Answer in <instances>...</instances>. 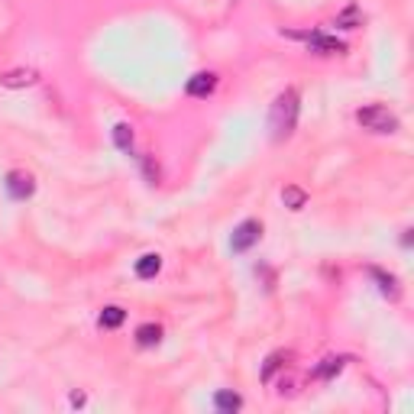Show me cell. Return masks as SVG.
Instances as JSON below:
<instances>
[{
	"mask_svg": "<svg viewBox=\"0 0 414 414\" xmlns=\"http://www.w3.org/2000/svg\"><path fill=\"white\" fill-rule=\"evenodd\" d=\"M298 110H301V104H298V91H295V87L282 91V94L276 97V104H272V117H269V123H272V136H276V139H288L291 133H295Z\"/></svg>",
	"mask_w": 414,
	"mask_h": 414,
	"instance_id": "cell-1",
	"label": "cell"
},
{
	"mask_svg": "<svg viewBox=\"0 0 414 414\" xmlns=\"http://www.w3.org/2000/svg\"><path fill=\"white\" fill-rule=\"evenodd\" d=\"M356 123H360L362 130H369V133H395V130H398V117L382 104L360 107V110H356Z\"/></svg>",
	"mask_w": 414,
	"mask_h": 414,
	"instance_id": "cell-2",
	"label": "cell"
},
{
	"mask_svg": "<svg viewBox=\"0 0 414 414\" xmlns=\"http://www.w3.org/2000/svg\"><path fill=\"white\" fill-rule=\"evenodd\" d=\"M288 36H291V39H304L314 55H343L346 52V43L333 39V36H324V32H288Z\"/></svg>",
	"mask_w": 414,
	"mask_h": 414,
	"instance_id": "cell-3",
	"label": "cell"
},
{
	"mask_svg": "<svg viewBox=\"0 0 414 414\" xmlns=\"http://www.w3.org/2000/svg\"><path fill=\"white\" fill-rule=\"evenodd\" d=\"M259 236H262V223L243 220L234 230V236H230V249H234V253H246V249H253V246L259 243Z\"/></svg>",
	"mask_w": 414,
	"mask_h": 414,
	"instance_id": "cell-4",
	"label": "cell"
},
{
	"mask_svg": "<svg viewBox=\"0 0 414 414\" xmlns=\"http://www.w3.org/2000/svg\"><path fill=\"white\" fill-rule=\"evenodd\" d=\"M3 185H7V194H10L13 201H26V198H32V192H36V181H32V175H26V172H10Z\"/></svg>",
	"mask_w": 414,
	"mask_h": 414,
	"instance_id": "cell-5",
	"label": "cell"
},
{
	"mask_svg": "<svg viewBox=\"0 0 414 414\" xmlns=\"http://www.w3.org/2000/svg\"><path fill=\"white\" fill-rule=\"evenodd\" d=\"M214 87H217V74L214 72H198V74L188 78L185 91H188V97H211Z\"/></svg>",
	"mask_w": 414,
	"mask_h": 414,
	"instance_id": "cell-6",
	"label": "cell"
},
{
	"mask_svg": "<svg viewBox=\"0 0 414 414\" xmlns=\"http://www.w3.org/2000/svg\"><path fill=\"white\" fill-rule=\"evenodd\" d=\"M39 81V72L36 68H13V72L0 74V85L3 87H30Z\"/></svg>",
	"mask_w": 414,
	"mask_h": 414,
	"instance_id": "cell-7",
	"label": "cell"
},
{
	"mask_svg": "<svg viewBox=\"0 0 414 414\" xmlns=\"http://www.w3.org/2000/svg\"><path fill=\"white\" fill-rule=\"evenodd\" d=\"M362 23H366V13H362L356 3H350V7H343V10L337 13L333 26H340V30H360Z\"/></svg>",
	"mask_w": 414,
	"mask_h": 414,
	"instance_id": "cell-8",
	"label": "cell"
},
{
	"mask_svg": "<svg viewBox=\"0 0 414 414\" xmlns=\"http://www.w3.org/2000/svg\"><path fill=\"white\" fill-rule=\"evenodd\" d=\"M162 272V256L159 253H146L136 259V276L139 278H156Z\"/></svg>",
	"mask_w": 414,
	"mask_h": 414,
	"instance_id": "cell-9",
	"label": "cell"
},
{
	"mask_svg": "<svg viewBox=\"0 0 414 414\" xmlns=\"http://www.w3.org/2000/svg\"><path fill=\"white\" fill-rule=\"evenodd\" d=\"M214 408L223 411V414H234V411L243 408V398H240L236 392H217V395H214Z\"/></svg>",
	"mask_w": 414,
	"mask_h": 414,
	"instance_id": "cell-10",
	"label": "cell"
},
{
	"mask_svg": "<svg viewBox=\"0 0 414 414\" xmlns=\"http://www.w3.org/2000/svg\"><path fill=\"white\" fill-rule=\"evenodd\" d=\"M123 320H127V311L117 308V304H110V308L101 311V318H97V324H101L104 330H117L120 324H123Z\"/></svg>",
	"mask_w": 414,
	"mask_h": 414,
	"instance_id": "cell-11",
	"label": "cell"
},
{
	"mask_svg": "<svg viewBox=\"0 0 414 414\" xmlns=\"http://www.w3.org/2000/svg\"><path fill=\"white\" fill-rule=\"evenodd\" d=\"M162 340V327L159 324H139L136 327V343L139 346H156Z\"/></svg>",
	"mask_w": 414,
	"mask_h": 414,
	"instance_id": "cell-12",
	"label": "cell"
},
{
	"mask_svg": "<svg viewBox=\"0 0 414 414\" xmlns=\"http://www.w3.org/2000/svg\"><path fill=\"white\" fill-rule=\"evenodd\" d=\"M343 366H346V360H343V356H327V360H324L318 369H314V375H318V379H324V382H330V379H333V375H337Z\"/></svg>",
	"mask_w": 414,
	"mask_h": 414,
	"instance_id": "cell-13",
	"label": "cell"
},
{
	"mask_svg": "<svg viewBox=\"0 0 414 414\" xmlns=\"http://www.w3.org/2000/svg\"><path fill=\"white\" fill-rule=\"evenodd\" d=\"M369 276L375 278V282H379V291H382L385 298H392V301L398 298V282H395V276H385L382 269H372Z\"/></svg>",
	"mask_w": 414,
	"mask_h": 414,
	"instance_id": "cell-14",
	"label": "cell"
},
{
	"mask_svg": "<svg viewBox=\"0 0 414 414\" xmlns=\"http://www.w3.org/2000/svg\"><path fill=\"white\" fill-rule=\"evenodd\" d=\"M282 201H285V207H288V211H301V207L308 204V194L301 192L298 185H288L285 192H282Z\"/></svg>",
	"mask_w": 414,
	"mask_h": 414,
	"instance_id": "cell-15",
	"label": "cell"
},
{
	"mask_svg": "<svg viewBox=\"0 0 414 414\" xmlns=\"http://www.w3.org/2000/svg\"><path fill=\"white\" fill-rule=\"evenodd\" d=\"M114 143H117V149L120 152H133V127H130V123H117V127H114Z\"/></svg>",
	"mask_w": 414,
	"mask_h": 414,
	"instance_id": "cell-16",
	"label": "cell"
},
{
	"mask_svg": "<svg viewBox=\"0 0 414 414\" xmlns=\"http://www.w3.org/2000/svg\"><path fill=\"white\" fill-rule=\"evenodd\" d=\"M285 360H288V353H272V356L262 362V372H259V375H262V382H272V375L285 366Z\"/></svg>",
	"mask_w": 414,
	"mask_h": 414,
	"instance_id": "cell-17",
	"label": "cell"
},
{
	"mask_svg": "<svg viewBox=\"0 0 414 414\" xmlns=\"http://www.w3.org/2000/svg\"><path fill=\"white\" fill-rule=\"evenodd\" d=\"M143 169H146V178L152 181V185H156V178H159V172H156V165H152V159H149V156L143 159Z\"/></svg>",
	"mask_w": 414,
	"mask_h": 414,
	"instance_id": "cell-18",
	"label": "cell"
}]
</instances>
